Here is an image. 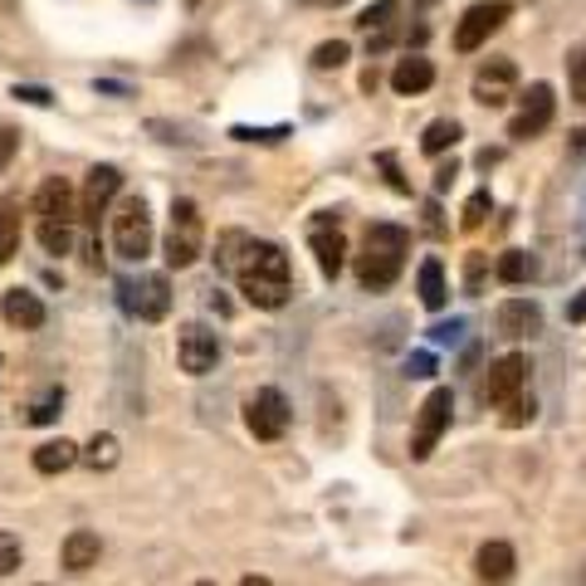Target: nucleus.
<instances>
[{"mask_svg": "<svg viewBox=\"0 0 586 586\" xmlns=\"http://www.w3.org/2000/svg\"><path fill=\"white\" fill-rule=\"evenodd\" d=\"M239 289L255 308H284L293 293V274H289V255L279 245H249L245 259H239Z\"/></svg>", "mask_w": 586, "mask_h": 586, "instance_id": "obj_1", "label": "nucleus"}, {"mask_svg": "<svg viewBox=\"0 0 586 586\" xmlns=\"http://www.w3.org/2000/svg\"><path fill=\"white\" fill-rule=\"evenodd\" d=\"M406 255H411V235H406L401 225H386V220L366 225L362 255H358V279H362V289H372V293L391 289L396 279H401V269H406Z\"/></svg>", "mask_w": 586, "mask_h": 586, "instance_id": "obj_2", "label": "nucleus"}, {"mask_svg": "<svg viewBox=\"0 0 586 586\" xmlns=\"http://www.w3.org/2000/svg\"><path fill=\"white\" fill-rule=\"evenodd\" d=\"M206 249V220L201 206L191 196H176L172 201V225H166V265L172 269H191Z\"/></svg>", "mask_w": 586, "mask_h": 586, "instance_id": "obj_3", "label": "nucleus"}, {"mask_svg": "<svg viewBox=\"0 0 586 586\" xmlns=\"http://www.w3.org/2000/svg\"><path fill=\"white\" fill-rule=\"evenodd\" d=\"M113 249H118V259H128V265L152 255V211H146L142 196H128V201L113 211Z\"/></svg>", "mask_w": 586, "mask_h": 586, "instance_id": "obj_4", "label": "nucleus"}, {"mask_svg": "<svg viewBox=\"0 0 586 586\" xmlns=\"http://www.w3.org/2000/svg\"><path fill=\"white\" fill-rule=\"evenodd\" d=\"M449 411H455V396H449V386H435V391L421 401V411H415L411 459H431V455H435L440 435L449 431Z\"/></svg>", "mask_w": 586, "mask_h": 586, "instance_id": "obj_5", "label": "nucleus"}, {"mask_svg": "<svg viewBox=\"0 0 586 586\" xmlns=\"http://www.w3.org/2000/svg\"><path fill=\"white\" fill-rule=\"evenodd\" d=\"M513 15V10L504 5V0H479V5H469L465 15H459L455 25V49L459 55H474V49L489 45V35H494L499 25Z\"/></svg>", "mask_w": 586, "mask_h": 586, "instance_id": "obj_6", "label": "nucleus"}, {"mask_svg": "<svg viewBox=\"0 0 586 586\" xmlns=\"http://www.w3.org/2000/svg\"><path fill=\"white\" fill-rule=\"evenodd\" d=\"M552 113H558V98H552V83H532V89L523 93V108L513 113V122H508V138L528 142V138H538V132H548Z\"/></svg>", "mask_w": 586, "mask_h": 586, "instance_id": "obj_7", "label": "nucleus"}, {"mask_svg": "<svg viewBox=\"0 0 586 586\" xmlns=\"http://www.w3.org/2000/svg\"><path fill=\"white\" fill-rule=\"evenodd\" d=\"M220 358V338L206 323H186L181 328V338H176V362H181V372H191V376H206L215 366Z\"/></svg>", "mask_w": 586, "mask_h": 586, "instance_id": "obj_8", "label": "nucleus"}, {"mask_svg": "<svg viewBox=\"0 0 586 586\" xmlns=\"http://www.w3.org/2000/svg\"><path fill=\"white\" fill-rule=\"evenodd\" d=\"M523 386H528V358H523V352H508V358H499L494 366H489L484 401L489 406H508L513 396H523Z\"/></svg>", "mask_w": 586, "mask_h": 586, "instance_id": "obj_9", "label": "nucleus"}, {"mask_svg": "<svg viewBox=\"0 0 586 586\" xmlns=\"http://www.w3.org/2000/svg\"><path fill=\"white\" fill-rule=\"evenodd\" d=\"M245 421H249V431H255V440H279V435L289 431V401H284V391H274V386L255 391Z\"/></svg>", "mask_w": 586, "mask_h": 586, "instance_id": "obj_10", "label": "nucleus"}, {"mask_svg": "<svg viewBox=\"0 0 586 586\" xmlns=\"http://www.w3.org/2000/svg\"><path fill=\"white\" fill-rule=\"evenodd\" d=\"M118 191H122L118 166H93L89 181H83V191H79V215L89 220V225H98V215H108V206H113Z\"/></svg>", "mask_w": 586, "mask_h": 586, "instance_id": "obj_11", "label": "nucleus"}, {"mask_svg": "<svg viewBox=\"0 0 586 586\" xmlns=\"http://www.w3.org/2000/svg\"><path fill=\"white\" fill-rule=\"evenodd\" d=\"M35 215H39V225H45V220H59V225H69V220L79 215V196H73V186L65 181V176H45V181H39Z\"/></svg>", "mask_w": 586, "mask_h": 586, "instance_id": "obj_12", "label": "nucleus"}, {"mask_svg": "<svg viewBox=\"0 0 586 586\" xmlns=\"http://www.w3.org/2000/svg\"><path fill=\"white\" fill-rule=\"evenodd\" d=\"M513 83H518L513 59H489V65L474 73V98L484 103V108H504L513 98Z\"/></svg>", "mask_w": 586, "mask_h": 586, "instance_id": "obj_13", "label": "nucleus"}, {"mask_svg": "<svg viewBox=\"0 0 586 586\" xmlns=\"http://www.w3.org/2000/svg\"><path fill=\"white\" fill-rule=\"evenodd\" d=\"M308 245H313V255H318V269H323V279H338V274H342V259H348V239H342V230L332 225L328 215H323L318 225H313Z\"/></svg>", "mask_w": 586, "mask_h": 586, "instance_id": "obj_14", "label": "nucleus"}, {"mask_svg": "<svg viewBox=\"0 0 586 586\" xmlns=\"http://www.w3.org/2000/svg\"><path fill=\"white\" fill-rule=\"evenodd\" d=\"M474 567H479V582H484V586H508L518 558H513L508 542H484V548H479V558H474Z\"/></svg>", "mask_w": 586, "mask_h": 586, "instance_id": "obj_15", "label": "nucleus"}, {"mask_svg": "<svg viewBox=\"0 0 586 586\" xmlns=\"http://www.w3.org/2000/svg\"><path fill=\"white\" fill-rule=\"evenodd\" d=\"M538 328H542V308L532 298H508L499 308V332L504 338H532Z\"/></svg>", "mask_w": 586, "mask_h": 586, "instance_id": "obj_16", "label": "nucleus"}, {"mask_svg": "<svg viewBox=\"0 0 586 586\" xmlns=\"http://www.w3.org/2000/svg\"><path fill=\"white\" fill-rule=\"evenodd\" d=\"M435 83V65L425 55H406L401 65L391 69V89L401 93V98H415V93H425Z\"/></svg>", "mask_w": 586, "mask_h": 586, "instance_id": "obj_17", "label": "nucleus"}, {"mask_svg": "<svg viewBox=\"0 0 586 586\" xmlns=\"http://www.w3.org/2000/svg\"><path fill=\"white\" fill-rule=\"evenodd\" d=\"M0 313H5V323H15V328H25V332L45 328V303L30 289H10L5 303H0Z\"/></svg>", "mask_w": 586, "mask_h": 586, "instance_id": "obj_18", "label": "nucleus"}, {"mask_svg": "<svg viewBox=\"0 0 586 586\" xmlns=\"http://www.w3.org/2000/svg\"><path fill=\"white\" fill-rule=\"evenodd\" d=\"M166 308H172V284H166V274H146L138 298H132V313L146 318V323H162Z\"/></svg>", "mask_w": 586, "mask_h": 586, "instance_id": "obj_19", "label": "nucleus"}, {"mask_svg": "<svg viewBox=\"0 0 586 586\" xmlns=\"http://www.w3.org/2000/svg\"><path fill=\"white\" fill-rule=\"evenodd\" d=\"M98 552H103L98 532L73 528L69 538H65V548H59V558H65V567H69V572H89V567H98Z\"/></svg>", "mask_w": 586, "mask_h": 586, "instance_id": "obj_20", "label": "nucleus"}, {"mask_svg": "<svg viewBox=\"0 0 586 586\" xmlns=\"http://www.w3.org/2000/svg\"><path fill=\"white\" fill-rule=\"evenodd\" d=\"M69 465H79V445H73V440H45V445L35 449V469L39 474H65Z\"/></svg>", "mask_w": 586, "mask_h": 586, "instance_id": "obj_21", "label": "nucleus"}, {"mask_svg": "<svg viewBox=\"0 0 586 586\" xmlns=\"http://www.w3.org/2000/svg\"><path fill=\"white\" fill-rule=\"evenodd\" d=\"M421 303L431 313H440L449 303V289H445V265L440 259H425L421 265Z\"/></svg>", "mask_w": 586, "mask_h": 586, "instance_id": "obj_22", "label": "nucleus"}, {"mask_svg": "<svg viewBox=\"0 0 586 586\" xmlns=\"http://www.w3.org/2000/svg\"><path fill=\"white\" fill-rule=\"evenodd\" d=\"M79 459H83V465H89V469H113V465H118V459H122L118 435H108V431H103V435H93L89 445L79 449Z\"/></svg>", "mask_w": 586, "mask_h": 586, "instance_id": "obj_23", "label": "nucleus"}, {"mask_svg": "<svg viewBox=\"0 0 586 586\" xmlns=\"http://www.w3.org/2000/svg\"><path fill=\"white\" fill-rule=\"evenodd\" d=\"M20 249V201H0V265Z\"/></svg>", "mask_w": 586, "mask_h": 586, "instance_id": "obj_24", "label": "nucleus"}, {"mask_svg": "<svg viewBox=\"0 0 586 586\" xmlns=\"http://www.w3.org/2000/svg\"><path fill=\"white\" fill-rule=\"evenodd\" d=\"M455 142H459V122L455 118H435L431 128L421 132V152L425 156H440L445 146H455Z\"/></svg>", "mask_w": 586, "mask_h": 586, "instance_id": "obj_25", "label": "nucleus"}, {"mask_svg": "<svg viewBox=\"0 0 586 586\" xmlns=\"http://www.w3.org/2000/svg\"><path fill=\"white\" fill-rule=\"evenodd\" d=\"M396 15H401V0H376V5H366L358 15V30H366V35H382V30H391Z\"/></svg>", "mask_w": 586, "mask_h": 586, "instance_id": "obj_26", "label": "nucleus"}, {"mask_svg": "<svg viewBox=\"0 0 586 586\" xmlns=\"http://www.w3.org/2000/svg\"><path fill=\"white\" fill-rule=\"evenodd\" d=\"M528 274H532L528 249H508V255H499V279H504V284H523Z\"/></svg>", "mask_w": 586, "mask_h": 586, "instance_id": "obj_27", "label": "nucleus"}, {"mask_svg": "<svg viewBox=\"0 0 586 586\" xmlns=\"http://www.w3.org/2000/svg\"><path fill=\"white\" fill-rule=\"evenodd\" d=\"M59 406H65V391L55 386V391H45L35 406H30L25 421H30V425H49V421H59Z\"/></svg>", "mask_w": 586, "mask_h": 586, "instance_id": "obj_28", "label": "nucleus"}, {"mask_svg": "<svg viewBox=\"0 0 586 586\" xmlns=\"http://www.w3.org/2000/svg\"><path fill=\"white\" fill-rule=\"evenodd\" d=\"M489 211H494V196H489V191H474V196L465 201V211H459V225H465V230H479V225L489 220Z\"/></svg>", "mask_w": 586, "mask_h": 586, "instance_id": "obj_29", "label": "nucleus"}, {"mask_svg": "<svg viewBox=\"0 0 586 586\" xmlns=\"http://www.w3.org/2000/svg\"><path fill=\"white\" fill-rule=\"evenodd\" d=\"M69 225H59V220H45V225H39V245L49 249V255H69Z\"/></svg>", "mask_w": 586, "mask_h": 586, "instance_id": "obj_30", "label": "nucleus"}, {"mask_svg": "<svg viewBox=\"0 0 586 586\" xmlns=\"http://www.w3.org/2000/svg\"><path fill=\"white\" fill-rule=\"evenodd\" d=\"M313 65L318 69H342L348 65V39H328V45L313 49Z\"/></svg>", "mask_w": 586, "mask_h": 586, "instance_id": "obj_31", "label": "nucleus"}, {"mask_svg": "<svg viewBox=\"0 0 586 586\" xmlns=\"http://www.w3.org/2000/svg\"><path fill=\"white\" fill-rule=\"evenodd\" d=\"M20 558H25V548H20V538H15V532H5V528H0V577H10V572L20 567Z\"/></svg>", "mask_w": 586, "mask_h": 586, "instance_id": "obj_32", "label": "nucleus"}, {"mask_svg": "<svg viewBox=\"0 0 586 586\" xmlns=\"http://www.w3.org/2000/svg\"><path fill=\"white\" fill-rule=\"evenodd\" d=\"M376 166L386 172V181H391V191H401V196H411V181L401 176V166H396V152H376Z\"/></svg>", "mask_w": 586, "mask_h": 586, "instance_id": "obj_33", "label": "nucleus"}, {"mask_svg": "<svg viewBox=\"0 0 586 586\" xmlns=\"http://www.w3.org/2000/svg\"><path fill=\"white\" fill-rule=\"evenodd\" d=\"M567 79H572V98L586 103V49H577L572 55V65H567Z\"/></svg>", "mask_w": 586, "mask_h": 586, "instance_id": "obj_34", "label": "nucleus"}, {"mask_svg": "<svg viewBox=\"0 0 586 586\" xmlns=\"http://www.w3.org/2000/svg\"><path fill=\"white\" fill-rule=\"evenodd\" d=\"M15 152H20V132L10 128V122H0V176H5V166L15 162Z\"/></svg>", "mask_w": 586, "mask_h": 586, "instance_id": "obj_35", "label": "nucleus"}, {"mask_svg": "<svg viewBox=\"0 0 586 586\" xmlns=\"http://www.w3.org/2000/svg\"><path fill=\"white\" fill-rule=\"evenodd\" d=\"M504 411H508V415H504L508 425H528V421H532V396H513Z\"/></svg>", "mask_w": 586, "mask_h": 586, "instance_id": "obj_36", "label": "nucleus"}, {"mask_svg": "<svg viewBox=\"0 0 586 586\" xmlns=\"http://www.w3.org/2000/svg\"><path fill=\"white\" fill-rule=\"evenodd\" d=\"M459 332H465V323H459V318L435 323V328H431V342H440V348H449V342H459Z\"/></svg>", "mask_w": 586, "mask_h": 586, "instance_id": "obj_37", "label": "nucleus"}, {"mask_svg": "<svg viewBox=\"0 0 586 586\" xmlns=\"http://www.w3.org/2000/svg\"><path fill=\"white\" fill-rule=\"evenodd\" d=\"M465 284H469V293H479V284H484V255H469V269H465Z\"/></svg>", "mask_w": 586, "mask_h": 586, "instance_id": "obj_38", "label": "nucleus"}, {"mask_svg": "<svg viewBox=\"0 0 586 586\" xmlns=\"http://www.w3.org/2000/svg\"><path fill=\"white\" fill-rule=\"evenodd\" d=\"M455 176H459V162L435 166V191H449V186H455Z\"/></svg>", "mask_w": 586, "mask_h": 586, "instance_id": "obj_39", "label": "nucleus"}, {"mask_svg": "<svg viewBox=\"0 0 586 586\" xmlns=\"http://www.w3.org/2000/svg\"><path fill=\"white\" fill-rule=\"evenodd\" d=\"M411 376H421V382H425V376H435V358H431V352H415V358H411Z\"/></svg>", "mask_w": 586, "mask_h": 586, "instance_id": "obj_40", "label": "nucleus"}, {"mask_svg": "<svg viewBox=\"0 0 586 586\" xmlns=\"http://www.w3.org/2000/svg\"><path fill=\"white\" fill-rule=\"evenodd\" d=\"M15 98H25V103H35V108H49V89H15Z\"/></svg>", "mask_w": 586, "mask_h": 586, "instance_id": "obj_41", "label": "nucleus"}, {"mask_svg": "<svg viewBox=\"0 0 586 586\" xmlns=\"http://www.w3.org/2000/svg\"><path fill=\"white\" fill-rule=\"evenodd\" d=\"M567 318H572V323H586V289H582V298L567 303Z\"/></svg>", "mask_w": 586, "mask_h": 586, "instance_id": "obj_42", "label": "nucleus"}, {"mask_svg": "<svg viewBox=\"0 0 586 586\" xmlns=\"http://www.w3.org/2000/svg\"><path fill=\"white\" fill-rule=\"evenodd\" d=\"M499 156H504V152H494V146H484V152H479V166H484V172H489V166H494Z\"/></svg>", "mask_w": 586, "mask_h": 586, "instance_id": "obj_43", "label": "nucleus"}, {"mask_svg": "<svg viewBox=\"0 0 586 586\" xmlns=\"http://www.w3.org/2000/svg\"><path fill=\"white\" fill-rule=\"evenodd\" d=\"M239 586H269L265 577H245V582H239Z\"/></svg>", "mask_w": 586, "mask_h": 586, "instance_id": "obj_44", "label": "nucleus"}, {"mask_svg": "<svg viewBox=\"0 0 586 586\" xmlns=\"http://www.w3.org/2000/svg\"><path fill=\"white\" fill-rule=\"evenodd\" d=\"M313 5H348V0H313Z\"/></svg>", "mask_w": 586, "mask_h": 586, "instance_id": "obj_45", "label": "nucleus"}, {"mask_svg": "<svg viewBox=\"0 0 586 586\" xmlns=\"http://www.w3.org/2000/svg\"><path fill=\"white\" fill-rule=\"evenodd\" d=\"M577 138H582V146H586V128H582V132H577Z\"/></svg>", "mask_w": 586, "mask_h": 586, "instance_id": "obj_46", "label": "nucleus"}, {"mask_svg": "<svg viewBox=\"0 0 586 586\" xmlns=\"http://www.w3.org/2000/svg\"><path fill=\"white\" fill-rule=\"evenodd\" d=\"M196 586H215V582H196Z\"/></svg>", "mask_w": 586, "mask_h": 586, "instance_id": "obj_47", "label": "nucleus"}, {"mask_svg": "<svg viewBox=\"0 0 586 586\" xmlns=\"http://www.w3.org/2000/svg\"><path fill=\"white\" fill-rule=\"evenodd\" d=\"M186 5H201V0H186Z\"/></svg>", "mask_w": 586, "mask_h": 586, "instance_id": "obj_48", "label": "nucleus"}, {"mask_svg": "<svg viewBox=\"0 0 586 586\" xmlns=\"http://www.w3.org/2000/svg\"><path fill=\"white\" fill-rule=\"evenodd\" d=\"M35 586H49V582H35Z\"/></svg>", "mask_w": 586, "mask_h": 586, "instance_id": "obj_49", "label": "nucleus"}]
</instances>
